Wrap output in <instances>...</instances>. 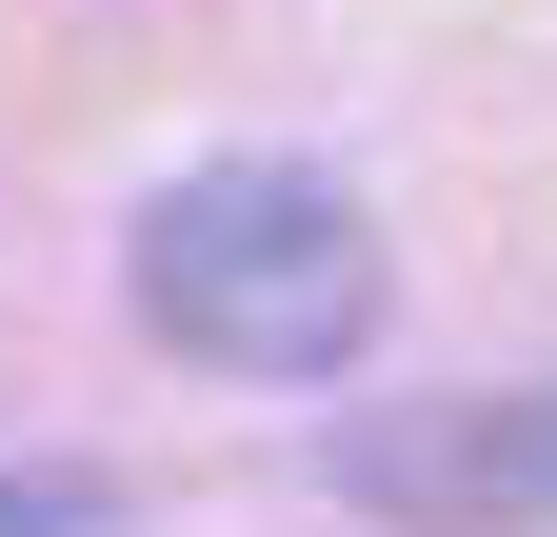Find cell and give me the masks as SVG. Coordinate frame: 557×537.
Listing matches in <instances>:
<instances>
[{"label":"cell","mask_w":557,"mask_h":537,"mask_svg":"<svg viewBox=\"0 0 557 537\" xmlns=\"http://www.w3.org/2000/svg\"><path fill=\"white\" fill-rule=\"evenodd\" d=\"M139 319L220 378H338L379 319V220L319 160H199L139 199Z\"/></svg>","instance_id":"1"},{"label":"cell","mask_w":557,"mask_h":537,"mask_svg":"<svg viewBox=\"0 0 557 537\" xmlns=\"http://www.w3.org/2000/svg\"><path fill=\"white\" fill-rule=\"evenodd\" d=\"M0 537H120V498L60 478V458H21V478H0Z\"/></svg>","instance_id":"2"}]
</instances>
